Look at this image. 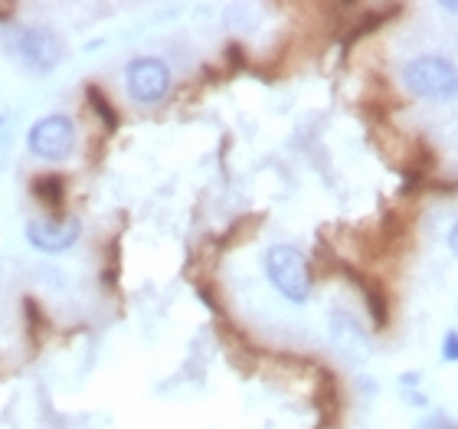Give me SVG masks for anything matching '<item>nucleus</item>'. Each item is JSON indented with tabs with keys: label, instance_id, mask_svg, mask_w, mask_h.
<instances>
[{
	"label": "nucleus",
	"instance_id": "nucleus-6",
	"mask_svg": "<svg viewBox=\"0 0 458 429\" xmlns=\"http://www.w3.org/2000/svg\"><path fill=\"white\" fill-rule=\"evenodd\" d=\"M82 236V223L76 217H47V219H30L27 223V243L37 253H66Z\"/></svg>",
	"mask_w": 458,
	"mask_h": 429
},
{
	"label": "nucleus",
	"instance_id": "nucleus-11",
	"mask_svg": "<svg viewBox=\"0 0 458 429\" xmlns=\"http://www.w3.org/2000/svg\"><path fill=\"white\" fill-rule=\"evenodd\" d=\"M442 361L458 364V331L442 334Z\"/></svg>",
	"mask_w": 458,
	"mask_h": 429
},
{
	"label": "nucleus",
	"instance_id": "nucleus-3",
	"mask_svg": "<svg viewBox=\"0 0 458 429\" xmlns=\"http://www.w3.org/2000/svg\"><path fill=\"white\" fill-rule=\"evenodd\" d=\"M403 86L416 99L452 102L458 99V66L442 56H416L403 66Z\"/></svg>",
	"mask_w": 458,
	"mask_h": 429
},
{
	"label": "nucleus",
	"instance_id": "nucleus-5",
	"mask_svg": "<svg viewBox=\"0 0 458 429\" xmlns=\"http://www.w3.org/2000/svg\"><path fill=\"white\" fill-rule=\"evenodd\" d=\"M171 66L157 56H138L128 63L124 69V86H128V96L141 106H157L167 99L171 92Z\"/></svg>",
	"mask_w": 458,
	"mask_h": 429
},
{
	"label": "nucleus",
	"instance_id": "nucleus-13",
	"mask_svg": "<svg viewBox=\"0 0 458 429\" xmlns=\"http://www.w3.org/2000/svg\"><path fill=\"white\" fill-rule=\"evenodd\" d=\"M229 63H233V66H246V56H242V47H229Z\"/></svg>",
	"mask_w": 458,
	"mask_h": 429
},
{
	"label": "nucleus",
	"instance_id": "nucleus-8",
	"mask_svg": "<svg viewBox=\"0 0 458 429\" xmlns=\"http://www.w3.org/2000/svg\"><path fill=\"white\" fill-rule=\"evenodd\" d=\"M331 338H335V344L347 357H363V354H367V338H363V331L357 328V322L347 318L344 312L331 315Z\"/></svg>",
	"mask_w": 458,
	"mask_h": 429
},
{
	"label": "nucleus",
	"instance_id": "nucleus-7",
	"mask_svg": "<svg viewBox=\"0 0 458 429\" xmlns=\"http://www.w3.org/2000/svg\"><path fill=\"white\" fill-rule=\"evenodd\" d=\"M337 269H341L347 279H353V282H357V288H360L363 298H367V312H370V318H373V328H377V331H383V328L390 324V302H386V292H383V286L377 282V279L360 276V272H357L353 266H347V262H341Z\"/></svg>",
	"mask_w": 458,
	"mask_h": 429
},
{
	"label": "nucleus",
	"instance_id": "nucleus-1",
	"mask_svg": "<svg viewBox=\"0 0 458 429\" xmlns=\"http://www.w3.org/2000/svg\"><path fill=\"white\" fill-rule=\"evenodd\" d=\"M0 43H4V53L30 73H49L63 59V39L49 27L10 23V27L0 30Z\"/></svg>",
	"mask_w": 458,
	"mask_h": 429
},
{
	"label": "nucleus",
	"instance_id": "nucleus-14",
	"mask_svg": "<svg viewBox=\"0 0 458 429\" xmlns=\"http://www.w3.org/2000/svg\"><path fill=\"white\" fill-rule=\"evenodd\" d=\"M449 249L458 256V223H452V229H449Z\"/></svg>",
	"mask_w": 458,
	"mask_h": 429
},
{
	"label": "nucleus",
	"instance_id": "nucleus-10",
	"mask_svg": "<svg viewBox=\"0 0 458 429\" xmlns=\"http://www.w3.org/2000/svg\"><path fill=\"white\" fill-rule=\"evenodd\" d=\"M89 102H92V108H96L98 118H106L108 132H114V128H118V112H114L112 102L106 99V92H98L96 86H89Z\"/></svg>",
	"mask_w": 458,
	"mask_h": 429
},
{
	"label": "nucleus",
	"instance_id": "nucleus-15",
	"mask_svg": "<svg viewBox=\"0 0 458 429\" xmlns=\"http://www.w3.org/2000/svg\"><path fill=\"white\" fill-rule=\"evenodd\" d=\"M406 400H410L412 407H426V397H422V393H412V390H406Z\"/></svg>",
	"mask_w": 458,
	"mask_h": 429
},
{
	"label": "nucleus",
	"instance_id": "nucleus-4",
	"mask_svg": "<svg viewBox=\"0 0 458 429\" xmlns=\"http://www.w3.org/2000/svg\"><path fill=\"white\" fill-rule=\"evenodd\" d=\"M27 148L39 161H66L76 148V122L69 115H43L27 134Z\"/></svg>",
	"mask_w": 458,
	"mask_h": 429
},
{
	"label": "nucleus",
	"instance_id": "nucleus-16",
	"mask_svg": "<svg viewBox=\"0 0 458 429\" xmlns=\"http://www.w3.org/2000/svg\"><path fill=\"white\" fill-rule=\"evenodd\" d=\"M442 10L445 13H458V0H442Z\"/></svg>",
	"mask_w": 458,
	"mask_h": 429
},
{
	"label": "nucleus",
	"instance_id": "nucleus-2",
	"mask_svg": "<svg viewBox=\"0 0 458 429\" xmlns=\"http://www.w3.org/2000/svg\"><path fill=\"white\" fill-rule=\"evenodd\" d=\"M262 266H266V276H268V282H272V288H276L282 298L295 302V305H305L308 298H311L315 279H311V266H308V259L301 249L288 246V243H278V246H272L266 253Z\"/></svg>",
	"mask_w": 458,
	"mask_h": 429
},
{
	"label": "nucleus",
	"instance_id": "nucleus-9",
	"mask_svg": "<svg viewBox=\"0 0 458 429\" xmlns=\"http://www.w3.org/2000/svg\"><path fill=\"white\" fill-rule=\"evenodd\" d=\"M33 193H37L47 207L59 210V203H63V197H66V181H63L59 174H49V177L43 174V177H37V181H33Z\"/></svg>",
	"mask_w": 458,
	"mask_h": 429
},
{
	"label": "nucleus",
	"instance_id": "nucleus-12",
	"mask_svg": "<svg viewBox=\"0 0 458 429\" xmlns=\"http://www.w3.org/2000/svg\"><path fill=\"white\" fill-rule=\"evenodd\" d=\"M416 429H458V426L445 420V413H436V416H426Z\"/></svg>",
	"mask_w": 458,
	"mask_h": 429
},
{
	"label": "nucleus",
	"instance_id": "nucleus-17",
	"mask_svg": "<svg viewBox=\"0 0 458 429\" xmlns=\"http://www.w3.org/2000/svg\"><path fill=\"white\" fill-rule=\"evenodd\" d=\"M403 383H406V387H416V383H420V373H403Z\"/></svg>",
	"mask_w": 458,
	"mask_h": 429
}]
</instances>
